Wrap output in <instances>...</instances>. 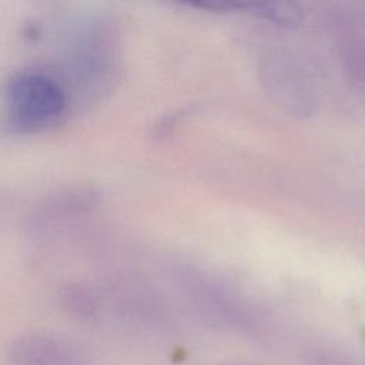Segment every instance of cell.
<instances>
[{
	"instance_id": "obj_1",
	"label": "cell",
	"mask_w": 365,
	"mask_h": 365,
	"mask_svg": "<svg viewBox=\"0 0 365 365\" xmlns=\"http://www.w3.org/2000/svg\"><path fill=\"white\" fill-rule=\"evenodd\" d=\"M4 101L10 123L24 133L54 125L67 107L66 93L60 84L38 73L14 76L6 87Z\"/></svg>"
}]
</instances>
